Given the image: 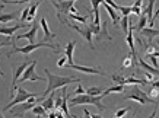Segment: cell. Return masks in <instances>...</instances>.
Segmentation results:
<instances>
[{
  "instance_id": "cell-1",
  "label": "cell",
  "mask_w": 159,
  "mask_h": 118,
  "mask_svg": "<svg viewBox=\"0 0 159 118\" xmlns=\"http://www.w3.org/2000/svg\"><path fill=\"white\" fill-rule=\"evenodd\" d=\"M44 71H45V75H47L48 86H47V89L41 93V96H43V98H45L47 95H50L51 92H54L56 89H58V88L67 86V85H70V83H75V82H76V83H79V82H80V79H77V77H66V76L53 75L48 69H45Z\"/></svg>"
},
{
  "instance_id": "cell-2",
  "label": "cell",
  "mask_w": 159,
  "mask_h": 118,
  "mask_svg": "<svg viewBox=\"0 0 159 118\" xmlns=\"http://www.w3.org/2000/svg\"><path fill=\"white\" fill-rule=\"evenodd\" d=\"M51 5L56 7L57 12V18L60 20V24L67 25L69 22V13H70V7L75 5V0H50Z\"/></svg>"
},
{
  "instance_id": "cell-3",
  "label": "cell",
  "mask_w": 159,
  "mask_h": 118,
  "mask_svg": "<svg viewBox=\"0 0 159 118\" xmlns=\"http://www.w3.org/2000/svg\"><path fill=\"white\" fill-rule=\"evenodd\" d=\"M104 98L102 95H89V93H82V95H76L75 98L70 99V105H85V104H91V105H95L98 109L104 111L105 107L104 104L101 102V99Z\"/></svg>"
},
{
  "instance_id": "cell-4",
  "label": "cell",
  "mask_w": 159,
  "mask_h": 118,
  "mask_svg": "<svg viewBox=\"0 0 159 118\" xmlns=\"http://www.w3.org/2000/svg\"><path fill=\"white\" fill-rule=\"evenodd\" d=\"M41 47H45V48H51L54 52H60L58 50V45H54V44H50L47 41H41V43H34V44H28V45H25V47H16L15 45L13 50L7 54V56H12L15 52H22V54H31L32 51H35L37 48H41Z\"/></svg>"
},
{
  "instance_id": "cell-5",
  "label": "cell",
  "mask_w": 159,
  "mask_h": 118,
  "mask_svg": "<svg viewBox=\"0 0 159 118\" xmlns=\"http://www.w3.org/2000/svg\"><path fill=\"white\" fill-rule=\"evenodd\" d=\"M124 99H131V101H136L139 102L140 105H146V104H158V101H155L153 98H150L148 93H145L142 89H139L137 86H134L131 89L130 93H127L124 96Z\"/></svg>"
},
{
  "instance_id": "cell-6",
  "label": "cell",
  "mask_w": 159,
  "mask_h": 118,
  "mask_svg": "<svg viewBox=\"0 0 159 118\" xmlns=\"http://www.w3.org/2000/svg\"><path fill=\"white\" fill-rule=\"evenodd\" d=\"M16 89H18V95H16V98H13V99L10 101L9 104L3 108V111H9V109L13 108L15 105L22 104V102H25V101H28L29 98H32V96H39V93H31V92H26L24 88H16Z\"/></svg>"
},
{
  "instance_id": "cell-7",
  "label": "cell",
  "mask_w": 159,
  "mask_h": 118,
  "mask_svg": "<svg viewBox=\"0 0 159 118\" xmlns=\"http://www.w3.org/2000/svg\"><path fill=\"white\" fill-rule=\"evenodd\" d=\"M67 26L69 28H72L73 31H76L77 34H80L85 39H86V43L89 44V47L93 50L95 48V45H93V41H92V37H93V32H92V29L89 25H83V26H79V25H75L72 24V22H67Z\"/></svg>"
},
{
  "instance_id": "cell-8",
  "label": "cell",
  "mask_w": 159,
  "mask_h": 118,
  "mask_svg": "<svg viewBox=\"0 0 159 118\" xmlns=\"http://www.w3.org/2000/svg\"><path fill=\"white\" fill-rule=\"evenodd\" d=\"M35 66H37V61H31V64H29L26 69H25V71L22 73V77L19 79V82H26V80H31V82H44V77H41V76H38L37 73H35Z\"/></svg>"
},
{
  "instance_id": "cell-9",
  "label": "cell",
  "mask_w": 159,
  "mask_h": 118,
  "mask_svg": "<svg viewBox=\"0 0 159 118\" xmlns=\"http://www.w3.org/2000/svg\"><path fill=\"white\" fill-rule=\"evenodd\" d=\"M112 80L124 86L125 85H148V82L145 79H137L134 76H131V77H123L120 75H114L112 76Z\"/></svg>"
},
{
  "instance_id": "cell-10",
  "label": "cell",
  "mask_w": 159,
  "mask_h": 118,
  "mask_svg": "<svg viewBox=\"0 0 159 118\" xmlns=\"http://www.w3.org/2000/svg\"><path fill=\"white\" fill-rule=\"evenodd\" d=\"M38 28H39V24L34 22V24H32V26H31V29H29L28 32L20 34V35H18V37H12V41H13V44L16 43V39H22V38L28 39L29 44H34V43H35V35H37V32H38ZM15 45H16V44H15Z\"/></svg>"
},
{
  "instance_id": "cell-11",
  "label": "cell",
  "mask_w": 159,
  "mask_h": 118,
  "mask_svg": "<svg viewBox=\"0 0 159 118\" xmlns=\"http://www.w3.org/2000/svg\"><path fill=\"white\" fill-rule=\"evenodd\" d=\"M31 63L28 61H25L22 63V64H19L18 67H15L13 66V79H12V88H10V96H13V90L16 89V82L20 79V76H22V73L25 71V69L29 66Z\"/></svg>"
},
{
  "instance_id": "cell-12",
  "label": "cell",
  "mask_w": 159,
  "mask_h": 118,
  "mask_svg": "<svg viewBox=\"0 0 159 118\" xmlns=\"http://www.w3.org/2000/svg\"><path fill=\"white\" fill-rule=\"evenodd\" d=\"M66 67H70V69H75L77 71H82V73H88V75H102V76H108L104 70L101 69H95V67H85V66H77V64H70V66H66Z\"/></svg>"
},
{
  "instance_id": "cell-13",
  "label": "cell",
  "mask_w": 159,
  "mask_h": 118,
  "mask_svg": "<svg viewBox=\"0 0 159 118\" xmlns=\"http://www.w3.org/2000/svg\"><path fill=\"white\" fill-rule=\"evenodd\" d=\"M155 2L156 0H146V5L142 6V9H143V13H146L148 19H149V26L152 28L155 24V19H153V6H155Z\"/></svg>"
},
{
  "instance_id": "cell-14",
  "label": "cell",
  "mask_w": 159,
  "mask_h": 118,
  "mask_svg": "<svg viewBox=\"0 0 159 118\" xmlns=\"http://www.w3.org/2000/svg\"><path fill=\"white\" fill-rule=\"evenodd\" d=\"M41 28H43V31H44V39L43 41H51V39H54L56 38V34H53L51 31H50V28H48V24H47V19L44 18H41Z\"/></svg>"
},
{
  "instance_id": "cell-15",
  "label": "cell",
  "mask_w": 159,
  "mask_h": 118,
  "mask_svg": "<svg viewBox=\"0 0 159 118\" xmlns=\"http://www.w3.org/2000/svg\"><path fill=\"white\" fill-rule=\"evenodd\" d=\"M20 28H26V25L25 24H19V25H15V26H0V34L2 35H6V37H13V34L18 31V29H20Z\"/></svg>"
},
{
  "instance_id": "cell-16",
  "label": "cell",
  "mask_w": 159,
  "mask_h": 118,
  "mask_svg": "<svg viewBox=\"0 0 159 118\" xmlns=\"http://www.w3.org/2000/svg\"><path fill=\"white\" fill-rule=\"evenodd\" d=\"M102 6L105 7V10L108 12V15H110V18L112 19V25H118V22H120V16H118V13H117V10L112 7V6H110L107 2H104L102 0Z\"/></svg>"
},
{
  "instance_id": "cell-17",
  "label": "cell",
  "mask_w": 159,
  "mask_h": 118,
  "mask_svg": "<svg viewBox=\"0 0 159 118\" xmlns=\"http://www.w3.org/2000/svg\"><path fill=\"white\" fill-rule=\"evenodd\" d=\"M75 47H76V41H70V43L66 45V48H64V54L67 57V64H66V66H70V64L75 63L73 61V51H75Z\"/></svg>"
},
{
  "instance_id": "cell-18",
  "label": "cell",
  "mask_w": 159,
  "mask_h": 118,
  "mask_svg": "<svg viewBox=\"0 0 159 118\" xmlns=\"http://www.w3.org/2000/svg\"><path fill=\"white\" fill-rule=\"evenodd\" d=\"M63 102H61V107H60V109L63 111V114H64V117H72L70 115V112H69V107H67V90H66V86H63Z\"/></svg>"
},
{
  "instance_id": "cell-19",
  "label": "cell",
  "mask_w": 159,
  "mask_h": 118,
  "mask_svg": "<svg viewBox=\"0 0 159 118\" xmlns=\"http://www.w3.org/2000/svg\"><path fill=\"white\" fill-rule=\"evenodd\" d=\"M133 29H134V26H133V25L130 24V26H129V32H127V35H125V41H127L129 47H130V51L133 52V54H136L134 39H133Z\"/></svg>"
},
{
  "instance_id": "cell-20",
  "label": "cell",
  "mask_w": 159,
  "mask_h": 118,
  "mask_svg": "<svg viewBox=\"0 0 159 118\" xmlns=\"http://www.w3.org/2000/svg\"><path fill=\"white\" fill-rule=\"evenodd\" d=\"M140 34H142L143 37L148 38L149 41H152L155 37H159V31L158 29H153V28H143L140 31Z\"/></svg>"
},
{
  "instance_id": "cell-21",
  "label": "cell",
  "mask_w": 159,
  "mask_h": 118,
  "mask_svg": "<svg viewBox=\"0 0 159 118\" xmlns=\"http://www.w3.org/2000/svg\"><path fill=\"white\" fill-rule=\"evenodd\" d=\"M54 102H56V99H54V93L51 92V96H48V98H44L43 102H41V105H43L47 111H51V109H54Z\"/></svg>"
},
{
  "instance_id": "cell-22",
  "label": "cell",
  "mask_w": 159,
  "mask_h": 118,
  "mask_svg": "<svg viewBox=\"0 0 159 118\" xmlns=\"http://www.w3.org/2000/svg\"><path fill=\"white\" fill-rule=\"evenodd\" d=\"M139 66L143 69V70H146V71H150V73H153L155 76H159V69H156V67H152V66H149L148 63L145 61V60H142V58H139Z\"/></svg>"
},
{
  "instance_id": "cell-23",
  "label": "cell",
  "mask_w": 159,
  "mask_h": 118,
  "mask_svg": "<svg viewBox=\"0 0 159 118\" xmlns=\"http://www.w3.org/2000/svg\"><path fill=\"white\" fill-rule=\"evenodd\" d=\"M97 41H102V39H107V41H111L112 38H111V35L108 34V31H107V22H104L102 24V29L101 32H99V35H97Z\"/></svg>"
},
{
  "instance_id": "cell-24",
  "label": "cell",
  "mask_w": 159,
  "mask_h": 118,
  "mask_svg": "<svg viewBox=\"0 0 159 118\" xmlns=\"http://www.w3.org/2000/svg\"><path fill=\"white\" fill-rule=\"evenodd\" d=\"M124 90V85H118L117 86H112V88H108V89H105L104 92H102V96H107V95H110V93H121Z\"/></svg>"
},
{
  "instance_id": "cell-25",
  "label": "cell",
  "mask_w": 159,
  "mask_h": 118,
  "mask_svg": "<svg viewBox=\"0 0 159 118\" xmlns=\"http://www.w3.org/2000/svg\"><path fill=\"white\" fill-rule=\"evenodd\" d=\"M38 6H39V2H34L32 5L29 6V15H28V22H32L35 19V15H37V10H38Z\"/></svg>"
},
{
  "instance_id": "cell-26",
  "label": "cell",
  "mask_w": 159,
  "mask_h": 118,
  "mask_svg": "<svg viewBox=\"0 0 159 118\" xmlns=\"http://www.w3.org/2000/svg\"><path fill=\"white\" fill-rule=\"evenodd\" d=\"M32 112H34V115H39V117H48L47 109L44 108L43 105H35L34 108H32Z\"/></svg>"
},
{
  "instance_id": "cell-27",
  "label": "cell",
  "mask_w": 159,
  "mask_h": 118,
  "mask_svg": "<svg viewBox=\"0 0 159 118\" xmlns=\"http://www.w3.org/2000/svg\"><path fill=\"white\" fill-rule=\"evenodd\" d=\"M148 22H149V19H148L146 13H143V12H142V15H140V19H139V24H137L136 29H137V31L140 32V31H142V29L146 26V24H148Z\"/></svg>"
},
{
  "instance_id": "cell-28",
  "label": "cell",
  "mask_w": 159,
  "mask_h": 118,
  "mask_svg": "<svg viewBox=\"0 0 159 118\" xmlns=\"http://www.w3.org/2000/svg\"><path fill=\"white\" fill-rule=\"evenodd\" d=\"M69 18L73 19V20H77V22H80V24H83V25H86L88 19H91V16H80V15L69 13Z\"/></svg>"
},
{
  "instance_id": "cell-29",
  "label": "cell",
  "mask_w": 159,
  "mask_h": 118,
  "mask_svg": "<svg viewBox=\"0 0 159 118\" xmlns=\"http://www.w3.org/2000/svg\"><path fill=\"white\" fill-rule=\"evenodd\" d=\"M16 18V13H0V24H7Z\"/></svg>"
},
{
  "instance_id": "cell-30",
  "label": "cell",
  "mask_w": 159,
  "mask_h": 118,
  "mask_svg": "<svg viewBox=\"0 0 159 118\" xmlns=\"http://www.w3.org/2000/svg\"><path fill=\"white\" fill-rule=\"evenodd\" d=\"M129 26H130V22H129V16H123L121 18V29H123V32L127 35L129 32Z\"/></svg>"
},
{
  "instance_id": "cell-31",
  "label": "cell",
  "mask_w": 159,
  "mask_h": 118,
  "mask_svg": "<svg viewBox=\"0 0 159 118\" xmlns=\"http://www.w3.org/2000/svg\"><path fill=\"white\" fill-rule=\"evenodd\" d=\"M102 92H104V89L102 88H89V89H86V93L89 95H102Z\"/></svg>"
},
{
  "instance_id": "cell-32",
  "label": "cell",
  "mask_w": 159,
  "mask_h": 118,
  "mask_svg": "<svg viewBox=\"0 0 159 118\" xmlns=\"http://www.w3.org/2000/svg\"><path fill=\"white\" fill-rule=\"evenodd\" d=\"M34 3V2H41V0H7V3H12V5H22V3Z\"/></svg>"
},
{
  "instance_id": "cell-33",
  "label": "cell",
  "mask_w": 159,
  "mask_h": 118,
  "mask_svg": "<svg viewBox=\"0 0 159 118\" xmlns=\"http://www.w3.org/2000/svg\"><path fill=\"white\" fill-rule=\"evenodd\" d=\"M120 13L123 16H129L131 13V6H120Z\"/></svg>"
},
{
  "instance_id": "cell-34",
  "label": "cell",
  "mask_w": 159,
  "mask_h": 118,
  "mask_svg": "<svg viewBox=\"0 0 159 118\" xmlns=\"http://www.w3.org/2000/svg\"><path fill=\"white\" fill-rule=\"evenodd\" d=\"M145 80L148 82V83H152V82L155 80V75H153V73H150V71H146L145 70Z\"/></svg>"
},
{
  "instance_id": "cell-35",
  "label": "cell",
  "mask_w": 159,
  "mask_h": 118,
  "mask_svg": "<svg viewBox=\"0 0 159 118\" xmlns=\"http://www.w3.org/2000/svg\"><path fill=\"white\" fill-rule=\"evenodd\" d=\"M158 51V48L155 47V45H146V56H150V54H155V52Z\"/></svg>"
},
{
  "instance_id": "cell-36",
  "label": "cell",
  "mask_w": 159,
  "mask_h": 118,
  "mask_svg": "<svg viewBox=\"0 0 159 118\" xmlns=\"http://www.w3.org/2000/svg\"><path fill=\"white\" fill-rule=\"evenodd\" d=\"M129 112V108H121V109H118L116 114H114V117H117V118H120V117H124L125 114Z\"/></svg>"
},
{
  "instance_id": "cell-37",
  "label": "cell",
  "mask_w": 159,
  "mask_h": 118,
  "mask_svg": "<svg viewBox=\"0 0 159 118\" xmlns=\"http://www.w3.org/2000/svg\"><path fill=\"white\" fill-rule=\"evenodd\" d=\"M28 15H29V6H26L24 10H22V15H20V20L25 22L26 19H28Z\"/></svg>"
},
{
  "instance_id": "cell-38",
  "label": "cell",
  "mask_w": 159,
  "mask_h": 118,
  "mask_svg": "<svg viewBox=\"0 0 159 118\" xmlns=\"http://www.w3.org/2000/svg\"><path fill=\"white\" fill-rule=\"evenodd\" d=\"M146 57H148V58H149V60H150V63H152V66H153V67H156V69H159L158 60H156L158 57H156V56H152V54H150V56H146Z\"/></svg>"
},
{
  "instance_id": "cell-39",
  "label": "cell",
  "mask_w": 159,
  "mask_h": 118,
  "mask_svg": "<svg viewBox=\"0 0 159 118\" xmlns=\"http://www.w3.org/2000/svg\"><path fill=\"white\" fill-rule=\"evenodd\" d=\"M82 93H86V89H83V86L80 85V82H79L76 90H75V95H82Z\"/></svg>"
},
{
  "instance_id": "cell-40",
  "label": "cell",
  "mask_w": 159,
  "mask_h": 118,
  "mask_svg": "<svg viewBox=\"0 0 159 118\" xmlns=\"http://www.w3.org/2000/svg\"><path fill=\"white\" fill-rule=\"evenodd\" d=\"M66 64H67V57H66V54H64V56H63L61 58H60V60L57 61V66L58 67H64Z\"/></svg>"
},
{
  "instance_id": "cell-41",
  "label": "cell",
  "mask_w": 159,
  "mask_h": 118,
  "mask_svg": "<svg viewBox=\"0 0 159 118\" xmlns=\"http://www.w3.org/2000/svg\"><path fill=\"white\" fill-rule=\"evenodd\" d=\"M149 96H150V98H153V99L159 98V89H156V88H152V89H150Z\"/></svg>"
},
{
  "instance_id": "cell-42",
  "label": "cell",
  "mask_w": 159,
  "mask_h": 118,
  "mask_svg": "<svg viewBox=\"0 0 159 118\" xmlns=\"http://www.w3.org/2000/svg\"><path fill=\"white\" fill-rule=\"evenodd\" d=\"M61 102H63V96H58V98H56L54 108H56V109H60V107H61Z\"/></svg>"
},
{
  "instance_id": "cell-43",
  "label": "cell",
  "mask_w": 159,
  "mask_h": 118,
  "mask_svg": "<svg viewBox=\"0 0 159 118\" xmlns=\"http://www.w3.org/2000/svg\"><path fill=\"white\" fill-rule=\"evenodd\" d=\"M83 114H85V117H91V118H97L98 117V115H92V114L89 112L88 109H85V111H83Z\"/></svg>"
},
{
  "instance_id": "cell-44",
  "label": "cell",
  "mask_w": 159,
  "mask_h": 118,
  "mask_svg": "<svg viewBox=\"0 0 159 118\" xmlns=\"http://www.w3.org/2000/svg\"><path fill=\"white\" fill-rule=\"evenodd\" d=\"M70 13H75V15H79V10L76 9V7H75V5L72 6V7H70Z\"/></svg>"
},
{
  "instance_id": "cell-45",
  "label": "cell",
  "mask_w": 159,
  "mask_h": 118,
  "mask_svg": "<svg viewBox=\"0 0 159 118\" xmlns=\"http://www.w3.org/2000/svg\"><path fill=\"white\" fill-rule=\"evenodd\" d=\"M150 85H152V88H156V89H159V80H153L152 83H150Z\"/></svg>"
},
{
  "instance_id": "cell-46",
  "label": "cell",
  "mask_w": 159,
  "mask_h": 118,
  "mask_svg": "<svg viewBox=\"0 0 159 118\" xmlns=\"http://www.w3.org/2000/svg\"><path fill=\"white\" fill-rule=\"evenodd\" d=\"M134 6H143V0H134Z\"/></svg>"
},
{
  "instance_id": "cell-47",
  "label": "cell",
  "mask_w": 159,
  "mask_h": 118,
  "mask_svg": "<svg viewBox=\"0 0 159 118\" xmlns=\"http://www.w3.org/2000/svg\"><path fill=\"white\" fill-rule=\"evenodd\" d=\"M159 16V7H158V10H156V12H155V15H153V19H156Z\"/></svg>"
},
{
  "instance_id": "cell-48",
  "label": "cell",
  "mask_w": 159,
  "mask_h": 118,
  "mask_svg": "<svg viewBox=\"0 0 159 118\" xmlns=\"http://www.w3.org/2000/svg\"><path fill=\"white\" fill-rule=\"evenodd\" d=\"M0 2H2L3 5H6V3H7V0H0Z\"/></svg>"
},
{
  "instance_id": "cell-49",
  "label": "cell",
  "mask_w": 159,
  "mask_h": 118,
  "mask_svg": "<svg viewBox=\"0 0 159 118\" xmlns=\"http://www.w3.org/2000/svg\"><path fill=\"white\" fill-rule=\"evenodd\" d=\"M2 9H3V5H0V13H2Z\"/></svg>"
},
{
  "instance_id": "cell-50",
  "label": "cell",
  "mask_w": 159,
  "mask_h": 118,
  "mask_svg": "<svg viewBox=\"0 0 159 118\" xmlns=\"http://www.w3.org/2000/svg\"><path fill=\"white\" fill-rule=\"evenodd\" d=\"M156 43H158V45H159V39H158V41H156Z\"/></svg>"
}]
</instances>
